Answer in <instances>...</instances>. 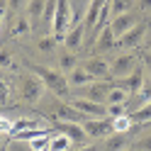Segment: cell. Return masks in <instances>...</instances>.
I'll list each match as a JSON object with an SVG mask.
<instances>
[{
    "mask_svg": "<svg viewBox=\"0 0 151 151\" xmlns=\"http://www.w3.org/2000/svg\"><path fill=\"white\" fill-rule=\"evenodd\" d=\"M44 7H46V0H29L27 12H29L32 20H37V17H44Z\"/></svg>",
    "mask_w": 151,
    "mask_h": 151,
    "instance_id": "obj_22",
    "label": "cell"
},
{
    "mask_svg": "<svg viewBox=\"0 0 151 151\" xmlns=\"http://www.w3.org/2000/svg\"><path fill=\"white\" fill-rule=\"evenodd\" d=\"M86 71L93 76V81H115L112 78V68H110V63L105 61V59H90L88 63H86Z\"/></svg>",
    "mask_w": 151,
    "mask_h": 151,
    "instance_id": "obj_11",
    "label": "cell"
},
{
    "mask_svg": "<svg viewBox=\"0 0 151 151\" xmlns=\"http://www.w3.org/2000/svg\"><path fill=\"white\" fill-rule=\"evenodd\" d=\"M24 129H37V119L20 117L17 122H12V132H10V134H17V132H24Z\"/></svg>",
    "mask_w": 151,
    "mask_h": 151,
    "instance_id": "obj_23",
    "label": "cell"
},
{
    "mask_svg": "<svg viewBox=\"0 0 151 151\" xmlns=\"http://www.w3.org/2000/svg\"><path fill=\"white\" fill-rule=\"evenodd\" d=\"M124 151H137V149H124Z\"/></svg>",
    "mask_w": 151,
    "mask_h": 151,
    "instance_id": "obj_42",
    "label": "cell"
},
{
    "mask_svg": "<svg viewBox=\"0 0 151 151\" xmlns=\"http://www.w3.org/2000/svg\"><path fill=\"white\" fill-rule=\"evenodd\" d=\"M115 44H117V37H115V32H112L110 24L105 27V29L98 32V39H95V49L98 51H110Z\"/></svg>",
    "mask_w": 151,
    "mask_h": 151,
    "instance_id": "obj_14",
    "label": "cell"
},
{
    "mask_svg": "<svg viewBox=\"0 0 151 151\" xmlns=\"http://www.w3.org/2000/svg\"><path fill=\"white\" fill-rule=\"evenodd\" d=\"M27 32H29V22H27V17H20V20H17V24H15V29H12V37L27 34Z\"/></svg>",
    "mask_w": 151,
    "mask_h": 151,
    "instance_id": "obj_30",
    "label": "cell"
},
{
    "mask_svg": "<svg viewBox=\"0 0 151 151\" xmlns=\"http://www.w3.org/2000/svg\"><path fill=\"white\" fill-rule=\"evenodd\" d=\"M129 127H132L129 115H122V117H115V119H112V129H115V132H119V134H127V132H129Z\"/></svg>",
    "mask_w": 151,
    "mask_h": 151,
    "instance_id": "obj_25",
    "label": "cell"
},
{
    "mask_svg": "<svg viewBox=\"0 0 151 151\" xmlns=\"http://www.w3.org/2000/svg\"><path fill=\"white\" fill-rule=\"evenodd\" d=\"M139 5H141L144 12H151V0H139Z\"/></svg>",
    "mask_w": 151,
    "mask_h": 151,
    "instance_id": "obj_36",
    "label": "cell"
},
{
    "mask_svg": "<svg viewBox=\"0 0 151 151\" xmlns=\"http://www.w3.org/2000/svg\"><path fill=\"white\" fill-rule=\"evenodd\" d=\"M20 5H22V0H7V7H10V10H17Z\"/></svg>",
    "mask_w": 151,
    "mask_h": 151,
    "instance_id": "obj_37",
    "label": "cell"
},
{
    "mask_svg": "<svg viewBox=\"0 0 151 151\" xmlns=\"http://www.w3.org/2000/svg\"><path fill=\"white\" fill-rule=\"evenodd\" d=\"M127 115V102H119V105H107V117H122Z\"/></svg>",
    "mask_w": 151,
    "mask_h": 151,
    "instance_id": "obj_27",
    "label": "cell"
},
{
    "mask_svg": "<svg viewBox=\"0 0 151 151\" xmlns=\"http://www.w3.org/2000/svg\"><path fill=\"white\" fill-rule=\"evenodd\" d=\"M56 3H59V0H46V7H44V22L49 27H51L54 15H56Z\"/></svg>",
    "mask_w": 151,
    "mask_h": 151,
    "instance_id": "obj_26",
    "label": "cell"
},
{
    "mask_svg": "<svg viewBox=\"0 0 151 151\" xmlns=\"http://www.w3.org/2000/svg\"><path fill=\"white\" fill-rule=\"evenodd\" d=\"M144 39H146V22H139L137 27H132L127 34H122L119 39H117V44H115V46H122V49L132 51L134 46H139Z\"/></svg>",
    "mask_w": 151,
    "mask_h": 151,
    "instance_id": "obj_9",
    "label": "cell"
},
{
    "mask_svg": "<svg viewBox=\"0 0 151 151\" xmlns=\"http://www.w3.org/2000/svg\"><path fill=\"white\" fill-rule=\"evenodd\" d=\"M134 149H137V151H151V134H149V137H144V139H139Z\"/></svg>",
    "mask_w": 151,
    "mask_h": 151,
    "instance_id": "obj_32",
    "label": "cell"
},
{
    "mask_svg": "<svg viewBox=\"0 0 151 151\" xmlns=\"http://www.w3.org/2000/svg\"><path fill=\"white\" fill-rule=\"evenodd\" d=\"M129 119H132V124H144V122H151V102H144L139 110L129 112Z\"/></svg>",
    "mask_w": 151,
    "mask_h": 151,
    "instance_id": "obj_18",
    "label": "cell"
},
{
    "mask_svg": "<svg viewBox=\"0 0 151 151\" xmlns=\"http://www.w3.org/2000/svg\"><path fill=\"white\" fill-rule=\"evenodd\" d=\"M115 86V81H93L90 86H86L81 90V95L76 98H88L93 102H102V105H107V98H110V90Z\"/></svg>",
    "mask_w": 151,
    "mask_h": 151,
    "instance_id": "obj_3",
    "label": "cell"
},
{
    "mask_svg": "<svg viewBox=\"0 0 151 151\" xmlns=\"http://www.w3.org/2000/svg\"><path fill=\"white\" fill-rule=\"evenodd\" d=\"M132 95L124 90V88H117V86H112L110 90V98H107V105H119V102H127Z\"/></svg>",
    "mask_w": 151,
    "mask_h": 151,
    "instance_id": "obj_21",
    "label": "cell"
},
{
    "mask_svg": "<svg viewBox=\"0 0 151 151\" xmlns=\"http://www.w3.org/2000/svg\"><path fill=\"white\" fill-rule=\"evenodd\" d=\"M44 88L46 86L42 83V78H39V76H34L32 71L24 73V76H20V95H22L24 102H29V105H34V102L42 100Z\"/></svg>",
    "mask_w": 151,
    "mask_h": 151,
    "instance_id": "obj_2",
    "label": "cell"
},
{
    "mask_svg": "<svg viewBox=\"0 0 151 151\" xmlns=\"http://www.w3.org/2000/svg\"><path fill=\"white\" fill-rule=\"evenodd\" d=\"M141 95H144V100H146V102H151V81H146V83H144V88H141Z\"/></svg>",
    "mask_w": 151,
    "mask_h": 151,
    "instance_id": "obj_34",
    "label": "cell"
},
{
    "mask_svg": "<svg viewBox=\"0 0 151 151\" xmlns=\"http://www.w3.org/2000/svg\"><path fill=\"white\" fill-rule=\"evenodd\" d=\"M71 146H73V141L66 137V134H54L51 141H49V149L51 151H68Z\"/></svg>",
    "mask_w": 151,
    "mask_h": 151,
    "instance_id": "obj_19",
    "label": "cell"
},
{
    "mask_svg": "<svg viewBox=\"0 0 151 151\" xmlns=\"http://www.w3.org/2000/svg\"><path fill=\"white\" fill-rule=\"evenodd\" d=\"M144 71L149 73V81H151V54L144 56Z\"/></svg>",
    "mask_w": 151,
    "mask_h": 151,
    "instance_id": "obj_35",
    "label": "cell"
},
{
    "mask_svg": "<svg viewBox=\"0 0 151 151\" xmlns=\"http://www.w3.org/2000/svg\"><path fill=\"white\" fill-rule=\"evenodd\" d=\"M78 151H98V149H95V146H81Z\"/></svg>",
    "mask_w": 151,
    "mask_h": 151,
    "instance_id": "obj_38",
    "label": "cell"
},
{
    "mask_svg": "<svg viewBox=\"0 0 151 151\" xmlns=\"http://www.w3.org/2000/svg\"><path fill=\"white\" fill-rule=\"evenodd\" d=\"M139 22H141L139 17H134L132 12H124V15H119V17H115V20L110 22V27H112V32H115V37L119 39L122 34H127V32L132 29V27H137Z\"/></svg>",
    "mask_w": 151,
    "mask_h": 151,
    "instance_id": "obj_12",
    "label": "cell"
},
{
    "mask_svg": "<svg viewBox=\"0 0 151 151\" xmlns=\"http://www.w3.org/2000/svg\"><path fill=\"white\" fill-rule=\"evenodd\" d=\"M0 144H3V132H0Z\"/></svg>",
    "mask_w": 151,
    "mask_h": 151,
    "instance_id": "obj_40",
    "label": "cell"
},
{
    "mask_svg": "<svg viewBox=\"0 0 151 151\" xmlns=\"http://www.w3.org/2000/svg\"><path fill=\"white\" fill-rule=\"evenodd\" d=\"M0 68H17V66H15V61H12V54L10 51H7V49H3V51H0Z\"/></svg>",
    "mask_w": 151,
    "mask_h": 151,
    "instance_id": "obj_28",
    "label": "cell"
},
{
    "mask_svg": "<svg viewBox=\"0 0 151 151\" xmlns=\"http://www.w3.org/2000/svg\"><path fill=\"white\" fill-rule=\"evenodd\" d=\"M49 141H51V137H39V139L27 141V144H29V149H32V151H42V149L49 146Z\"/></svg>",
    "mask_w": 151,
    "mask_h": 151,
    "instance_id": "obj_29",
    "label": "cell"
},
{
    "mask_svg": "<svg viewBox=\"0 0 151 151\" xmlns=\"http://www.w3.org/2000/svg\"><path fill=\"white\" fill-rule=\"evenodd\" d=\"M83 37H86V20L78 22V24H73L71 29L66 32V39H63L66 49H68V51H76V49L83 44Z\"/></svg>",
    "mask_w": 151,
    "mask_h": 151,
    "instance_id": "obj_13",
    "label": "cell"
},
{
    "mask_svg": "<svg viewBox=\"0 0 151 151\" xmlns=\"http://www.w3.org/2000/svg\"><path fill=\"white\" fill-rule=\"evenodd\" d=\"M90 83H93V76L86 71V66H78V68H73L68 73V86H73V88H86Z\"/></svg>",
    "mask_w": 151,
    "mask_h": 151,
    "instance_id": "obj_15",
    "label": "cell"
},
{
    "mask_svg": "<svg viewBox=\"0 0 151 151\" xmlns=\"http://www.w3.org/2000/svg\"><path fill=\"white\" fill-rule=\"evenodd\" d=\"M144 42H146V49H149V54H151V37H146Z\"/></svg>",
    "mask_w": 151,
    "mask_h": 151,
    "instance_id": "obj_39",
    "label": "cell"
},
{
    "mask_svg": "<svg viewBox=\"0 0 151 151\" xmlns=\"http://www.w3.org/2000/svg\"><path fill=\"white\" fill-rule=\"evenodd\" d=\"M129 134V132H127ZM127 134H119V132H115L110 139H107V151H124V149H129V137Z\"/></svg>",
    "mask_w": 151,
    "mask_h": 151,
    "instance_id": "obj_17",
    "label": "cell"
},
{
    "mask_svg": "<svg viewBox=\"0 0 151 151\" xmlns=\"http://www.w3.org/2000/svg\"><path fill=\"white\" fill-rule=\"evenodd\" d=\"M56 129H59L61 134H66L76 146H83V144L88 141V134H86V129H83L81 122H59Z\"/></svg>",
    "mask_w": 151,
    "mask_h": 151,
    "instance_id": "obj_10",
    "label": "cell"
},
{
    "mask_svg": "<svg viewBox=\"0 0 151 151\" xmlns=\"http://www.w3.org/2000/svg\"><path fill=\"white\" fill-rule=\"evenodd\" d=\"M54 46H56V39H54V34L39 37V42H37V49H39L42 54H51V51H54Z\"/></svg>",
    "mask_w": 151,
    "mask_h": 151,
    "instance_id": "obj_24",
    "label": "cell"
},
{
    "mask_svg": "<svg viewBox=\"0 0 151 151\" xmlns=\"http://www.w3.org/2000/svg\"><path fill=\"white\" fill-rule=\"evenodd\" d=\"M42 151H51V149H49V146H46V149H42Z\"/></svg>",
    "mask_w": 151,
    "mask_h": 151,
    "instance_id": "obj_41",
    "label": "cell"
},
{
    "mask_svg": "<svg viewBox=\"0 0 151 151\" xmlns=\"http://www.w3.org/2000/svg\"><path fill=\"white\" fill-rule=\"evenodd\" d=\"M144 83H146V71H144V63H137V68L132 71L127 78H119V81H115V86L117 88H124L129 95H139L141 93V88H144Z\"/></svg>",
    "mask_w": 151,
    "mask_h": 151,
    "instance_id": "obj_4",
    "label": "cell"
},
{
    "mask_svg": "<svg viewBox=\"0 0 151 151\" xmlns=\"http://www.w3.org/2000/svg\"><path fill=\"white\" fill-rule=\"evenodd\" d=\"M110 12H112V20L124 12H132V0H110Z\"/></svg>",
    "mask_w": 151,
    "mask_h": 151,
    "instance_id": "obj_20",
    "label": "cell"
},
{
    "mask_svg": "<svg viewBox=\"0 0 151 151\" xmlns=\"http://www.w3.org/2000/svg\"><path fill=\"white\" fill-rule=\"evenodd\" d=\"M112 78L119 81V78H127V76L137 68V56L132 54V51H124V54H119L115 61H112Z\"/></svg>",
    "mask_w": 151,
    "mask_h": 151,
    "instance_id": "obj_8",
    "label": "cell"
},
{
    "mask_svg": "<svg viewBox=\"0 0 151 151\" xmlns=\"http://www.w3.org/2000/svg\"><path fill=\"white\" fill-rule=\"evenodd\" d=\"M73 68H78V59H76V54L73 51H61L59 54V71H63V73H71Z\"/></svg>",
    "mask_w": 151,
    "mask_h": 151,
    "instance_id": "obj_16",
    "label": "cell"
},
{
    "mask_svg": "<svg viewBox=\"0 0 151 151\" xmlns=\"http://www.w3.org/2000/svg\"><path fill=\"white\" fill-rule=\"evenodd\" d=\"M49 117L59 119V122H83V119H86V115L78 112L68 100H56L51 105V115Z\"/></svg>",
    "mask_w": 151,
    "mask_h": 151,
    "instance_id": "obj_5",
    "label": "cell"
},
{
    "mask_svg": "<svg viewBox=\"0 0 151 151\" xmlns=\"http://www.w3.org/2000/svg\"><path fill=\"white\" fill-rule=\"evenodd\" d=\"M10 102V88H7V83L0 78V105H7Z\"/></svg>",
    "mask_w": 151,
    "mask_h": 151,
    "instance_id": "obj_31",
    "label": "cell"
},
{
    "mask_svg": "<svg viewBox=\"0 0 151 151\" xmlns=\"http://www.w3.org/2000/svg\"><path fill=\"white\" fill-rule=\"evenodd\" d=\"M29 71H32L34 76H39L42 83H44V86L49 88L59 100H68V102H71L68 76H63V71H59V68H49V66H39V63L29 66Z\"/></svg>",
    "mask_w": 151,
    "mask_h": 151,
    "instance_id": "obj_1",
    "label": "cell"
},
{
    "mask_svg": "<svg viewBox=\"0 0 151 151\" xmlns=\"http://www.w3.org/2000/svg\"><path fill=\"white\" fill-rule=\"evenodd\" d=\"M81 124H83V129H86L88 139H100V137H105V134H115V129H112V117L83 119Z\"/></svg>",
    "mask_w": 151,
    "mask_h": 151,
    "instance_id": "obj_7",
    "label": "cell"
},
{
    "mask_svg": "<svg viewBox=\"0 0 151 151\" xmlns=\"http://www.w3.org/2000/svg\"><path fill=\"white\" fill-rule=\"evenodd\" d=\"M0 132H3V134H10V132H12V122L5 119L3 115H0Z\"/></svg>",
    "mask_w": 151,
    "mask_h": 151,
    "instance_id": "obj_33",
    "label": "cell"
},
{
    "mask_svg": "<svg viewBox=\"0 0 151 151\" xmlns=\"http://www.w3.org/2000/svg\"><path fill=\"white\" fill-rule=\"evenodd\" d=\"M71 105L83 112L88 119H100V117H107V105H102V102H93L88 98H71Z\"/></svg>",
    "mask_w": 151,
    "mask_h": 151,
    "instance_id": "obj_6",
    "label": "cell"
}]
</instances>
